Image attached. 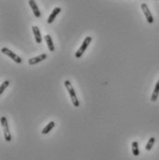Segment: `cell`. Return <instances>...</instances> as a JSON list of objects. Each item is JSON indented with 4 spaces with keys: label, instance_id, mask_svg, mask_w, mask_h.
Returning <instances> with one entry per match:
<instances>
[{
    "label": "cell",
    "instance_id": "obj_1",
    "mask_svg": "<svg viewBox=\"0 0 159 160\" xmlns=\"http://www.w3.org/2000/svg\"><path fill=\"white\" fill-rule=\"evenodd\" d=\"M64 85L65 87L67 88V90L69 94V95H71V101H72V104L75 107H78L80 106V102L77 98V95H76V93H75V90H74V88L72 87L71 85V82L69 81H65L64 82Z\"/></svg>",
    "mask_w": 159,
    "mask_h": 160
},
{
    "label": "cell",
    "instance_id": "obj_2",
    "mask_svg": "<svg viewBox=\"0 0 159 160\" xmlns=\"http://www.w3.org/2000/svg\"><path fill=\"white\" fill-rule=\"evenodd\" d=\"M1 126L3 128V132H4V137L7 142H10L11 141V134L9 131V122L8 119L6 117L1 118Z\"/></svg>",
    "mask_w": 159,
    "mask_h": 160
},
{
    "label": "cell",
    "instance_id": "obj_3",
    "mask_svg": "<svg viewBox=\"0 0 159 160\" xmlns=\"http://www.w3.org/2000/svg\"><path fill=\"white\" fill-rule=\"evenodd\" d=\"M91 42H92V37L91 36H87L85 39L83 40V42H82V44L81 46V47L79 48V50L77 51V52H76V54H75L76 59H80V57L82 56V54L84 53V51L89 46V44H91Z\"/></svg>",
    "mask_w": 159,
    "mask_h": 160
},
{
    "label": "cell",
    "instance_id": "obj_4",
    "mask_svg": "<svg viewBox=\"0 0 159 160\" xmlns=\"http://www.w3.org/2000/svg\"><path fill=\"white\" fill-rule=\"evenodd\" d=\"M1 52L3 53V54H5V55H7L9 59H11L13 61H15L16 63H18V64H21V62H22V59H21L20 56H17L14 52H12V51L10 50V49H9V48H7V47H3V48H1Z\"/></svg>",
    "mask_w": 159,
    "mask_h": 160
},
{
    "label": "cell",
    "instance_id": "obj_5",
    "mask_svg": "<svg viewBox=\"0 0 159 160\" xmlns=\"http://www.w3.org/2000/svg\"><path fill=\"white\" fill-rule=\"evenodd\" d=\"M141 8H142V10L143 12V14L146 18V21H147L148 23L152 24V23H154V18H153V15L151 13V11L148 8V6L146 5L145 3H143L141 5Z\"/></svg>",
    "mask_w": 159,
    "mask_h": 160
},
{
    "label": "cell",
    "instance_id": "obj_6",
    "mask_svg": "<svg viewBox=\"0 0 159 160\" xmlns=\"http://www.w3.org/2000/svg\"><path fill=\"white\" fill-rule=\"evenodd\" d=\"M46 57H47V55L46 54H42L40 56L33 57V59H29L28 63H29V65H35V64L39 63V62H41V61H43L44 59H46Z\"/></svg>",
    "mask_w": 159,
    "mask_h": 160
},
{
    "label": "cell",
    "instance_id": "obj_7",
    "mask_svg": "<svg viewBox=\"0 0 159 160\" xmlns=\"http://www.w3.org/2000/svg\"><path fill=\"white\" fill-rule=\"evenodd\" d=\"M29 5H30L31 9H33L34 16H35L36 18L41 17V12H40L39 9H38V7H37V5H36V3H35L34 0H29Z\"/></svg>",
    "mask_w": 159,
    "mask_h": 160
},
{
    "label": "cell",
    "instance_id": "obj_8",
    "mask_svg": "<svg viewBox=\"0 0 159 160\" xmlns=\"http://www.w3.org/2000/svg\"><path fill=\"white\" fill-rule=\"evenodd\" d=\"M31 30H33V33L34 34V38H35V42L37 44H41L42 43V35H41V31L37 26H33L31 27Z\"/></svg>",
    "mask_w": 159,
    "mask_h": 160
},
{
    "label": "cell",
    "instance_id": "obj_9",
    "mask_svg": "<svg viewBox=\"0 0 159 160\" xmlns=\"http://www.w3.org/2000/svg\"><path fill=\"white\" fill-rule=\"evenodd\" d=\"M60 12H61V8H56V9L52 11V13H51V14L49 15V17H48V19H47V23H49V24L52 23V22L55 21L56 17L58 16V15L60 13Z\"/></svg>",
    "mask_w": 159,
    "mask_h": 160
},
{
    "label": "cell",
    "instance_id": "obj_10",
    "mask_svg": "<svg viewBox=\"0 0 159 160\" xmlns=\"http://www.w3.org/2000/svg\"><path fill=\"white\" fill-rule=\"evenodd\" d=\"M44 40H46V43L47 44V46H48V49L51 52H54L55 51V46H54V44H53V40L51 36L49 34H46L44 36Z\"/></svg>",
    "mask_w": 159,
    "mask_h": 160
},
{
    "label": "cell",
    "instance_id": "obj_11",
    "mask_svg": "<svg viewBox=\"0 0 159 160\" xmlns=\"http://www.w3.org/2000/svg\"><path fill=\"white\" fill-rule=\"evenodd\" d=\"M158 95H159V79L156 82L155 84V90L153 92V94L151 96V101L152 102H155L158 98Z\"/></svg>",
    "mask_w": 159,
    "mask_h": 160
},
{
    "label": "cell",
    "instance_id": "obj_12",
    "mask_svg": "<svg viewBox=\"0 0 159 160\" xmlns=\"http://www.w3.org/2000/svg\"><path fill=\"white\" fill-rule=\"evenodd\" d=\"M55 122H54V121H50V122L46 126V127H44L43 128V131H42V134H43V135H44V134H47V133H49L50 131H51V130H52L53 129V128L55 127Z\"/></svg>",
    "mask_w": 159,
    "mask_h": 160
},
{
    "label": "cell",
    "instance_id": "obj_13",
    "mask_svg": "<svg viewBox=\"0 0 159 160\" xmlns=\"http://www.w3.org/2000/svg\"><path fill=\"white\" fill-rule=\"evenodd\" d=\"M131 150H132V154L135 156H138L140 155L139 144H138V142H132V144H131Z\"/></svg>",
    "mask_w": 159,
    "mask_h": 160
},
{
    "label": "cell",
    "instance_id": "obj_14",
    "mask_svg": "<svg viewBox=\"0 0 159 160\" xmlns=\"http://www.w3.org/2000/svg\"><path fill=\"white\" fill-rule=\"evenodd\" d=\"M155 142V137H151L149 139V141H148L147 144H146V146H145V149L147 150V151H150L153 148V146H154Z\"/></svg>",
    "mask_w": 159,
    "mask_h": 160
},
{
    "label": "cell",
    "instance_id": "obj_15",
    "mask_svg": "<svg viewBox=\"0 0 159 160\" xmlns=\"http://www.w3.org/2000/svg\"><path fill=\"white\" fill-rule=\"evenodd\" d=\"M9 85V81H5L3 84L0 86V94H2L4 93V91L6 90V88Z\"/></svg>",
    "mask_w": 159,
    "mask_h": 160
}]
</instances>
